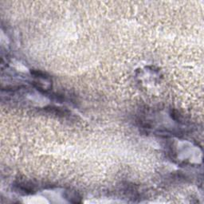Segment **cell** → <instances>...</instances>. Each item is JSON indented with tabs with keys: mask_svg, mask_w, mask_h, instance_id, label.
<instances>
[{
	"mask_svg": "<svg viewBox=\"0 0 204 204\" xmlns=\"http://www.w3.org/2000/svg\"><path fill=\"white\" fill-rule=\"evenodd\" d=\"M68 197H70L67 198H68L69 201L71 202V203H81V198L80 197L79 195L76 194V192H74V191H71V193L70 192V196H68Z\"/></svg>",
	"mask_w": 204,
	"mask_h": 204,
	"instance_id": "6da1fadb",
	"label": "cell"
},
{
	"mask_svg": "<svg viewBox=\"0 0 204 204\" xmlns=\"http://www.w3.org/2000/svg\"><path fill=\"white\" fill-rule=\"evenodd\" d=\"M31 74H33L34 76H37V77H41L43 79H48L49 76L46 75V73H44V72H41V71H39V70H31Z\"/></svg>",
	"mask_w": 204,
	"mask_h": 204,
	"instance_id": "7a4b0ae2",
	"label": "cell"
}]
</instances>
